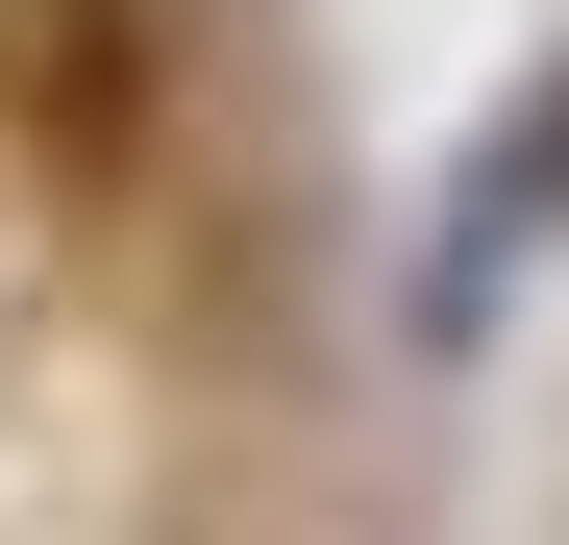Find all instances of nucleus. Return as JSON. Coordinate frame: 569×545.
I'll list each match as a JSON object with an SVG mask.
<instances>
[{"mask_svg": "<svg viewBox=\"0 0 569 545\" xmlns=\"http://www.w3.org/2000/svg\"><path fill=\"white\" fill-rule=\"evenodd\" d=\"M124 125H149V26L124 0H0V149L124 174Z\"/></svg>", "mask_w": 569, "mask_h": 545, "instance_id": "nucleus-1", "label": "nucleus"}]
</instances>
